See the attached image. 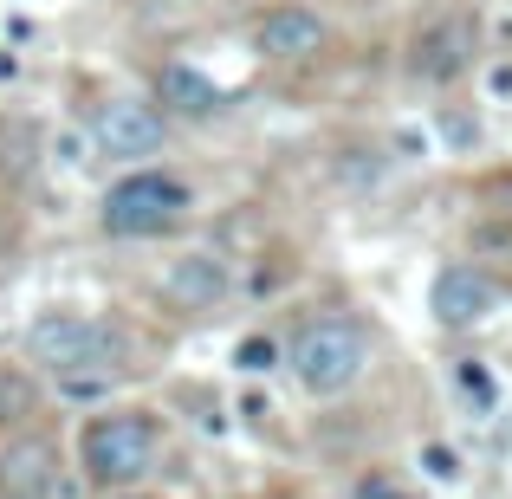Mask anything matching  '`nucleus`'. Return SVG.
<instances>
[{
    "label": "nucleus",
    "instance_id": "1",
    "mask_svg": "<svg viewBox=\"0 0 512 499\" xmlns=\"http://www.w3.org/2000/svg\"><path fill=\"white\" fill-rule=\"evenodd\" d=\"M156 454H163V428L143 409H104L78 428V467H85V480L104 487V493L137 487L156 467Z\"/></svg>",
    "mask_w": 512,
    "mask_h": 499
},
{
    "label": "nucleus",
    "instance_id": "2",
    "mask_svg": "<svg viewBox=\"0 0 512 499\" xmlns=\"http://www.w3.org/2000/svg\"><path fill=\"white\" fill-rule=\"evenodd\" d=\"M26 357L46 363L52 376L65 370H124L130 363V331L98 312H39L26 325Z\"/></svg>",
    "mask_w": 512,
    "mask_h": 499
},
{
    "label": "nucleus",
    "instance_id": "3",
    "mask_svg": "<svg viewBox=\"0 0 512 499\" xmlns=\"http://www.w3.org/2000/svg\"><path fill=\"white\" fill-rule=\"evenodd\" d=\"M188 208H195V195H188L182 175L130 169V175H117V182L104 188L98 221H104V234H117V240H156V234H169V227H182Z\"/></svg>",
    "mask_w": 512,
    "mask_h": 499
},
{
    "label": "nucleus",
    "instance_id": "4",
    "mask_svg": "<svg viewBox=\"0 0 512 499\" xmlns=\"http://www.w3.org/2000/svg\"><path fill=\"white\" fill-rule=\"evenodd\" d=\"M286 363L305 396H344L363 376V363H370V337H363L357 318H312L286 344Z\"/></svg>",
    "mask_w": 512,
    "mask_h": 499
},
{
    "label": "nucleus",
    "instance_id": "5",
    "mask_svg": "<svg viewBox=\"0 0 512 499\" xmlns=\"http://www.w3.org/2000/svg\"><path fill=\"white\" fill-rule=\"evenodd\" d=\"M163 111L143 98H111L98 104V117H91V143H98V156H111V163H143V156L163 150Z\"/></svg>",
    "mask_w": 512,
    "mask_h": 499
},
{
    "label": "nucleus",
    "instance_id": "6",
    "mask_svg": "<svg viewBox=\"0 0 512 499\" xmlns=\"http://www.w3.org/2000/svg\"><path fill=\"white\" fill-rule=\"evenodd\" d=\"M0 499H65V454L46 435H20L0 448Z\"/></svg>",
    "mask_w": 512,
    "mask_h": 499
},
{
    "label": "nucleus",
    "instance_id": "7",
    "mask_svg": "<svg viewBox=\"0 0 512 499\" xmlns=\"http://www.w3.org/2000/svg\"><path fill=\"white\" fill-rule=\"evenodd\" d=\"M493 305H500V286H493L487 266H441L435 286H428V312H435V325H448V331L487 325Z\"/></svg>",
    "mask_w": 512,
    "mask_h": 499
},
{
    "label": "nucleus",
    "instance_id": "8",
    "mask_svg": "<svg viewBox=\"0 0 512 499\" xmlns=\"http://www.w3.org/2000/svg\"><path fill=\"white\" fill-rule=\"evenodd\" d=\"M325 39H331V26H325V13H312V7H273V13H260V20H253V52H260V59H273V65L318 59V52H325Z\"/></svg>",
    "mask_w": 512,
    "mask_h": 499
},
{
    "label": "nucleus",
    "instance_id": "9",
    "mask_svg": "<svg viewBox=\"0 0 512 499\" xmlns=\"http://www.w3.org/2000/svg\"><path fill=\"white\" fill-rule=\"evenodd\" d=\"M467 59H474V26H467L461 13L428 20L409 46V72L422 78V85H454V78L467 72Z\"/></svg>",
    "mask_w": 512,
    "mask_h": 499
},
{
    "label": "nucleus",
    "instance_id": "10",
    "mask_svg": "<svg viewBox=\"0 0 512 499\" xmlns=\"http://www.w3.org/2000/svg\"><path fill=\"white\" fill-rule=\"evenodd\" d=\"M156 292H163L175 312H214V305H227V292H234V273H227L221 253H182V260L163 266Z\"/></svg>",
    "mask_w": 512,
    "mask_h": 499
},
{
    "label": "nucleus",
    "instance_id": "11",
    "mask_svg": "<svg viewBox=\"0 0 512 499\" xmlns=\"http://www.w3.org/2000/svg\"><path fill=\"white\" fill-rule=\"evenodd\" d=\"M156 98H163V111H175V117H214L227 104V91H221V78H208L201 65L169 59L163 72H156Z\"/></svg>",
    "mask_w": 512,
    "mask_h": 499
},
{
    "label": "nucleus",
    "instance_id": "12",
    "mask_svg": "<svg viewBox=\"0 0 512 499\" xmlns=\"http://www.w3.org/2000/svg\"><path fill=\"white\" fill-rule=\"evenodd\" d=\"M39 415V383L20 363H0V428H26Z\"/></svg>",
    "mask_w": 512,
    "mask_h": 499
},
{
    "label": "nucleus",
    "instance_id": "13",
    "mask_svg": "<svg viewBox=\"0 0 512 499\" xmlns=\"http://www.w3.org/2000/svg\"><path fill=\"white\" fill-rule=\"evenodd\" d=\"M59 396H65V402H104V409H111L117 370H65V376H59Z\"/></svg>",
    "mask_w": 512,
    "mask_h": 499
},
{
    "label": "nucleus",
    "instance_id": "14",
    "mask_svg": "<svg viewBox=\"0 0 512 499\" xmlns=\"http://www.w3.org/2000/svg\"><path fill=\"white\" fill-rule=\"evenodd\" d=\"M279 357H286V350H279V337H266V331H247V337L234 344V370H240V376L279 370Z\"/></svg>",
    "mask_w": 512,
    "mask_h": 499
},
{
    "label": "nucleus",
    "instance_id": "15",
    "mask_svg": "<svg viewBox=\"0 0 512 499\" xmlns=\"http://www.w3.org/2000/svg\"><path fill=\"white\" fill-rule=\"evenodd\" d=\"M454 389H461V396L474 402L480 415H487L493 402H500V383H493V376H487V363H474V357H467V363H454Z\"/></svg>",
    "mask_w": 512,
    "mask_h": 499
},
{
    "label": "nucleus",
    "instance_id": "16",
    "mask_svg": "<svg viewBox=\"0 0 512 499\" xmlns=\"http://www.w3.org/2000/svg\"><path fill=\"white\" fill-rule=\"evenodd\" d=\"M422 474L441 480V487H454V480L467 474V467H461V448H448V441H428V448H422Z\"/></svg>",
    "mask_w": 512,
    "mask_h": 499
},
{
    "label": "nucleus",
    "instance_id": "17",
    "mask_svg": "<svg viewBox=\"0 0 512 499\" xmlns=\"http://www.w3.org/2000/svg\"><path fill=\"white\" fill-rule=\"evenodd\" d=\"M474 247H480V253H500V260H512V221H480V227H474Z\"/></svg>",
    "mask_w": 512,
    "mask_h": 499
},
{
    "label": "nucleus",
    "instance_id": "18",
    "mask_svg": "<svg viewBox=\"0 0 512 499\" xmlns=\"http://www.w3.org/2000/svg\"><path fill=\"white\" fill-rule=\"evenodd\" d=\"M350 499H409V493H402L389 474H363L357 487H350Z\"/></svg>",
    "mask_w": 512,
    "mask_h": 499
},
{
    "label": "nucleus",
    "instance_id": "19",
    "mask_svg": "<svg viewBox=\"0 0 512 499\" xmlns=\"http://www.w3.org/2000/svg\"><path fill=\"white\" fill-rule=\"evenodd\" d=\"M487 91H493V98H512V65H493V72H487Z\"/></svg>",
    "mask_w": 512,
    "mask_h": 499
},
{
    "label": "nucleus",
    "instance_id": "20",
    "mask_svg": "<svg viewBox=\"0 0 512 499\" xmlns=\"http://www.w3.org/2000/svg\"><path fill=\"white\" fill-rule=\"evenodd\" d=\"M111 499H150V493H111Z\"/></svg>",
    "mask_w": 512,
    "mask_h": 499
}]
</instances>
